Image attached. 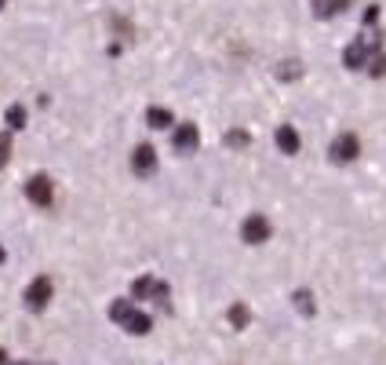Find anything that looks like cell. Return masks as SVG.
I'll list each match as a JSON object with an SVG mask.
<instances>
[{"label": "cell", "instance_id": "20", "mask_svg": "<svg viewBox=\"0 0 386 365\" xmlns=\"http://www.w3.org/2000/svg\"><path fill=\"white\" fill-rule=\"evenodd\" d=\"M372 23H379V8H375V4L364 8V26H372Z\"/></svg>", "mask_w": 386, "mask_h": 365}, {"label": "cell", "instance_id": "5", "mask_svg": "<svg viewBox=\"0 0 386 365\" xmlns=\"http://www.w3.org/2000/svg\"><path fill=\"white\" fill-rule=\"evenodd\" d=\"M26 198H30L33 205H40V208H48V205H51V198H55L51 179H48V176H33V179L26 183Z\"/></svg>", "mask_w": 386, "mask_h": 365}, {"label": "cell", "instance_id": "17", "mask_svg": "<svg viewBox=\"0 0 386 365\" xmlns=\"http://www.w3.org/2000/svg\"><path fill=\"white\" fill-rule=\"evenodd\" d=\"M8 124H11V128H23V124H26V106H18V102L8 106Z\"/></svg>", "mask_w": 386, "mask_h": 365}, {"label": "cell", "instance_id": "23", "mask_svg": "<svg viewBox=\"0 0 386 365\" xmlns=\"http://www.w3.org/2000/svg\"><path fill=\"white\" fill-rule=\"evenodd\" d=\"M0 8H4V0H0Z\"/></svg>", "mask_w": 386, "mask_h": 365}, {"label": "cell", "instance_id": "11", "mask_svg": "<svg viewBox=\"0 0 386 365\" xmlns=\"http://www.w3.org/2000/svg\"><path fill=\"white\" fill-rule=\"evenodd\" d=\"M171 121H175V117H171L168 106H149V110H146V124L149 128H171Z\"/></svg>", "mask_w": 386, "mask_h": 365}, {"label": "cell", "instance_id": "3", "mask_svg": "<svg viewBox=\"0 0 386 365\" xmlns=\"http://www.w3.org/2000/svg\"><path fill=\"white\" fill-rule=\"evenodd\" d=\"M357 154H361V139L347 132V136H339V139L332 143V154H328V157H332L335 164H350V161H357Z\"/></svg>", "mask_w": 386, "mask_h": 365}, {"label": "cell", "instance_id": "15", "mask_svg": "<svg viewBox=\"0 0 386 365\" xmlns=\"http://www.w3.org/2000/svg\"><path fill=\"white\" fill-rule=\"evenodd\" d=\"M230 321H233V329H244L248 325V307L244 304H233L230 307Z\"/></svg>", "mask_w": 386, "mask_h": 365}, {"label": "cell", "instance_id": "22", "mask_svg": "<svg viewBox=\"0 0 386 365\" xmlns=\"http://www.w3.org/2000/svg\"><path fill=\"white\" fill-rule=\"evenodd\" d=\"M0 263H4V245H0Z\"/></svg>", "mask_w": 386, "mask_h": 365}, {"label": "cell", "instance_id": "6", "mask_svg": "<svg viewBox=\"0 0 386 365\" xmlns=\"http://www.w3.org/2000/svg\"><path fill=\"white\" fill-rule=\"evenodd\" d=\"M154 168H157V150L149 143L135 146V154H132V172L135 176H154Z\"/></svg>", "mask_w": 386, "mask_h": 365}, {"label": "cell", "instance_id": "8", "mask_svg": "<svg viewBox=\"0 0 386 365\" xmlns=\"http://www.w3.org/2000/svg\"><path fill=\"white\" fill-rule=\"evenodd\" d=\"M201 143V132H197V124H179L175 128V150L179 154H193Z\"/></svg>", "mask_w": 386, "mask_h": 365}, {"label": "cell", "instance_id": "18", "mask_svg": "<svg viewBox=\"0 0 386 365\" xmlns=\"http://www.w3.org/2000/svg\"><path fill=\"white\" fill-rule=\"evenodd\" d=\"M364 70H368L372 77H386V52H379L375 59H368V66H364Z\"/></svg>", "mask_w": 386, "mask_h": 365}, {"label": "cell", "instance_id": "12", "mask_svg": "<svg viewBox=\"0 0 386 365\" xmlns=\"http://www.w3.org/2000/svg\"><path fill=\"white\" fill-rule=\"evenodd\" d=\"M299 77H303V62L299 59H285L277 66V80H299Z\"/></svg>", "mask_w": 386, "mask_h": 365}, {"label": "cell", "instance_id": "21", "mask_svg": "<svg viewBox=\"0 0 386 365\" xmlns=\"http://www.w3.org/2000/svg\"><path fill=\"white\" fill-rule=\"evenodd\" d=\"M4 361H8V354H4V351H0V365H4Z\"/></svg>", "mask_w": 386, "mask_h": 365}, {"label": "cell", "instance_id": "10", "mask_svg": "<svg viewBox=\"0 0 386 365\" xmlns=\"http://www.w3.org/2000/svg\"><path fill=\"white\" fill-rule=\"evenodd\" d=\"M277 146H281V154H288V157L299 154V132H295L292 124H281V128H277Z\"/></svg>", "mask_w": 386, "mask_h": 365}, {"label": "cell", "instance_id": "9", "mask_svg": "<svg viewBox=\"0 0 386 365\" xmlns=\"http://www.w3.org/2000/svg\"><path fill=\"white\" fill-rule=\"evenodd\" d=\"M342 62H347V70H364L368 66V40H354V44L342 52Z\"/></svg>", "mask_w": 386, "mask_h": 365}, {"label": "cell", "instance_id": "7", "mask_svg": "<svg viewBox=\"0 0 386 365\" xmlns=\"http://www.w3.org/2000/svg\"><path fill=\"white\" fill-rule=\"evenodd\" d=\"M132 296L135 299H146V296H157V304H164V299H168V285L164 282H157V277H139V282L132 285Z\"/></svg>", "mask_w": 386, "mask_h": 365}, {"label": "cell", "instance_id": "2", "mask_svg": "<svg viewBox=\"0 0 386 365\" xmlns=\"http://www.w3.org/2000/svg\"><path fill=\"white\" fill-rule=\"evenodd\" d=\"M270 220L263 216V212H251V216L241 223V238L248 241V245H263V241H270Z\"/></svg>", "mask_w": 386, "mask_h": 365}, {"label": "cell", "instance_id": "14", "mask_svg": "<svg viewBox=\"0 0 386 365\" xmlns=\"http://www.w3.org/2000/svg\"><path fill=\"white\" fill-rule=\"evenodd\" d=\"M226 146L244 150V146H251V136H248V132H241V128H233V132H226Z\"/></svg>", "mask_w": 386, "mask_h": 365}, {"label": "cell", "instance_id": "1", "mask_svg": "<svg viewBox=\"0 0 386 365\" xmlns=\"http://www.w3.org/2000/svg\"><path fill=\"white\" fill-rule=\"evenodd\" d=\"M110 318L117 321V325H124L132 336H146L149 329H154V321H149V314L135 311L132 299H117V304L110 307Z\"/></svg>", "mask_w": 386, "mask_h": 365}, {"label": "cell", "instance_id": "19", "mask_svg": "<svg viewBox=\"0 0 386 365\" xmlns=\"http://www.w3.org/2000/svg\"><path fill=\"white\" fill-rule=\"evenodd\" d=\"M8 157H11V136H8V132H0V168L8 164Z\"/></svg>", "mask_w": 386, "mask_h": 365}, {"label": "cell", "instance_id": "13", "mask_svg": "<svg viewBox=\"0 0 386 365\" xmlns=\"http://www.w3.org/2000/svg\"><path fill=\"white\" fill-rule=\"evenodd\" d=\"M350 0H320L317 4V18H332V15H342Z\"/></svg>", "mask_w": 386, "mask_h": 365}, {"label": "cell", "instance_id": "16", "mask_svg": "<svg viewBox=\"0 0 386 365\" xmlns=\"http://www.w3.org/2000/svg\"><path fill=\"white\" fill-rule=\"evenodd\" d=\"M295 307H299V314H313V296L306 289H299L295 292Z\"/></svg>", "mask_w": 386, "mask_h": 365}, {"label": "cell", "instance_id": "4", "mask_svg": "<svg viewBox=\"0 0 386 365\" xmlns=\"http://www.w3.org/2000/svg\"><path fill=\"white\" fill-rule=\"evenodd\" d=\"M51 277H33L30 289H26V307L30 311H44L48 307V299H51Z\"/></svg>", "mask_w": 386, "mask_h": 365}]
</instances>
